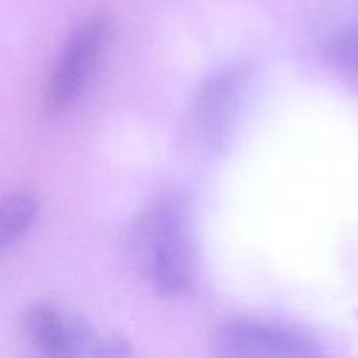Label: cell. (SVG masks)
Instances as JSON below:
<instances>
[{
  "mask_svg": "<svg viewBox=\"0 0 358 358\" xmlns=\"http://www.w3.org/2000/svg\"><path fill=\"white\" fill-rule=\"evenodd\" d=\"M185 205L182 196H163L140 213L129 233L133 262L154 289L166 297L187 290L194 276Z\"/></svg>",
  "mask_w": 358,
  "mask_h": 358,
  "instance_id": "6da1fadb",
  "label": "cell"
},
{
  "mask_svg": "<svg viewBox=\"0 0 358 358\" xmlns=\"http://www.w3.org/2000/svg\"><path fill=\"white\" fill-rule=\"evenodd\" d=\"M21 329L28 343L48 357L126 353L124 343L101 338L84 318L45 304L28 308L21 318Z\"/></svg>",
  "mask_w": 358,
  "mask_h": 358,
  "instance_id": "3957f363",
  "label": "cell"
},
{
  "mask_svg": "<svg viewBox=\"0 0 358 358\" xmlns=\"http://www.w3.org/2000/svg\"><path fill=\"white\" fill-rule=\"evenodd\" d=\"M38 213V201L28 192H14L0 199V255L16 243Z\"/></svg>",
  "mask_w": 358,
  "mask_h": 358,
  "instance_id": "52a82bcc",
  "label": "cell"
},
{
  "mask_svg": "<svg viewBox=\"0 0 358 358\" xmlns=\"http://www.w3.org/2000/svg\"><path fill=\"white\" fill-rule=\"evenodd\" d=\"M219 357L229 358H311L324 350L303 332L261 322L238 320L222 325L213 338Z\"/></svg>",
  "mask_w": 358,
  "mask_h": 358,
  "instance_id": "277c9868",
  "label": "cell"
},
{
  "mask_svg": "<svg viewBox=\"0 0 358 358\" xmlns=\"http://www.w3.org/2000/svg\"><path fill=\"white\" fill-rule=\"evenodd\" d=\"M245 79V66L227 65L205 80L196 98V124L205 142L213 149H222L229 143Z\"/></svg>",
  "mask_w": 358,
  "mask_h": 358,
  "instance_id": "5b68a950",
  "label": "cell"
},
{
  "mask_svg": "<svg viewBox=\"0 0 358 358\" xmlns=\"http://www.w3.org/2000/svg\"><path fill=\"white\" fill-rule=\"evenodd\" d=\"M114 35V23L103 13L91 14L70 35L45 86V105L52 112L72 107L96 76Z\"/></svg>",
  "mask_w": 358,
  "mask_h": 358,
  "instance_id": "7a4b0ae2",
  "label": "cell"
},
{
  "mask_svg": "<svg viewBox=\"0 0 358 358\" xmlns=\"http://www.w3.org/2000/svg\"><path fill=\"white\" fill-rule=\"evenodd\" d=\"M320 44L331 62L358 76V0L341 7L325 23Z\"/></svg>",
  "mask_w": 358,
  "mask_h": 358,
  "instance_id": "8992f818",
  "label": "cell"
}]
</instances>
